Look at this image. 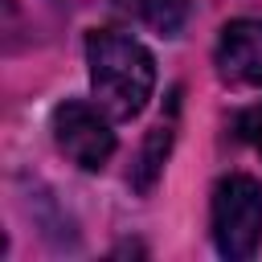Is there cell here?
Listing matches in <instances>:
<instances>
[{
  "mask_svg": "<svg viewBox=\"0 0 262 262\" xmlns=\"http://www.w3.org/2000/svg\"><path fill=\"white\" fill-rule=\"evenodd\" d=\"M86 66H90V90L115 123L143 115L156 90V57L139 37L123 29H94L86 37Z\"/></svg>",
  "mask_w": 262,
  "mask_h": 262,
  "instance_id": "cell-1",
  "label": "cell"
},
{
  "mask_svg": "<svg viewBox=\"0 0 262 262\" xmlns=\"http://www.w3.org/2000/svg\"><path fill=\"white\" fill-rule=\"evenodd\" d=\"M209 221H213V246L221 258L229 262L250 258L262 242V184L246 172L221 176L213 188Z\"/></svg>",
  "mask_w": 262,
  "mask_h": 262,
  "instance_id": "cell-2",
  "label": "cell"
},
{
  "mask_svg": "<svg viewBox=\"0 0 262 262\" xmlns=\"http://www.w3.org/2000/svg\"><path fill=\"white\" fill-rule=\"evenodd\" d=\"M111 115L102 106H90V102H78V98H66L57 111H53V143L57 151L78 164L82 172H98L106 168V160L115 156V131H111Z\"/></svg>",
  "mask_w": 262,
  "mask_h": 262,
  "instance_id": "cell-3",
  "label": "cell"
},
{
  "mask_svg": "<svg viewBox=\"0 0 262 262\" xmlns=\"http://www.w3.org/2000/svg\"><path fill=\"white\" fill-rule=\"evenodd\" d=\"M217 74L237 86H262V20L237 16L217 37Z\"/></svg>",
  "mask_w": 262,
  "mask_h": 262,
  "instance_id": "cell-4",
  "label": "cell"
},
{
  "mask_svg": "<svg viewBox=\"0 0 262 262\" xmlns=\"http://www.w3.org/2000/svg\"><path fill=\"white\" fill-rule=\"evenodd\" d=\"M168 143H172V127L160 123V127L147 135L143 156H139V164H135V172H131V184H135L139 192H147V188L156 184V176H160V168H164V156H168Z\"/></svg>",
  "mask_w": 262,
  "mask_h": 262,
  "instance_id": "cell-5",
  "label": "cell"
},
{
  "mask_svg": "<svg viewBox=\"0 0 262 262\" xmlns=\"http://www.w3.org/2000/svg\"><path fill=\"white\" fill-rule=\"evenodd\" d=\"M139 12H143V20H147L156 33L176 37V33L184 29L188 12H192V0H139Z\"/></svg>",
  "mask_w": 262,
  "mask_h": 262,
  "instance_id": "cell-6",
  "label": "cell"
},
{
  "mask_svg": "<svg viewBox=\"0 0 262 262\" xmlns=\"http://www.w3.org/2000/svg\"><path fill=\"white\" fill-rule=\"evenodd\" d=\"M237 135L262 156V102H258V106H246V111L237 115Z\"/></svg>",
  "mask_w": 262,
  "mask_h": 262,
  "instance_id": "cell-7",
  "label": "cell"
}]
</instances>
